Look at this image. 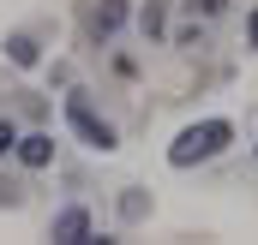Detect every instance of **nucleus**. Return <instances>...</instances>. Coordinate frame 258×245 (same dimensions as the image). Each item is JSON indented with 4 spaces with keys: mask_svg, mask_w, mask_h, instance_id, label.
Returning <instances> with one entry per match:
<instances>
[{
    "mask_svg": "<svg viewBox=\"0 0 258 245\" xmlns=\"http://www.w3.org/2000/svg\"><path fill=\"white\" fill-rule=\"evenodd\" d=\"M228 138H234V126L228 120H204V126H186L174 144H168V162L174 168H192V162H210V156H222L228 150Z\"/></svg>",
    "mask_w": 258,
    "mask_h": 245,
    "instance_id": "nucleus-1",
    "label": "nucleus"
},
{
    "mask_svg": "<svg viewBox=\"0 0 258 245\" xmlns=\"http://www.w3.org/2000/svg\"><path fill=\"white\" fill-rule=\"evenodd\" d=\"M66 126H72V132H78L90 150H114V126H108V120H96L84 96H72V102H66Z\"/></svg>",
    "mask_w": 258,
    "mask_h": 245,
    "instance_id": "nucleus-2",
    "label": "nucleus"
},
{
    "mask_svg": "<svg viewBox=\"0 0 258 245\" xmlns=\"http://www.w3.org/2000/svg\"><path fill=\"white\" fill-rule=\"evenodd\" d=\"M12 156H18L24 168H48V162H54V138H48V132H30V138H18Z\"/></svg>",
    "mask_w": 258,
    "mask_h": 245,
    "instance_id": "nucleus-3",
    "label": "nucleus"
},
{
    "mask_svg": "<svg viewBox=\"0 0 258 245\" xmlns=\"http://www.w3.org/2000/svg\"><path fill=\"white\" fill-rule=\"evenodd\" d=\"M54 239L90 245V215H84V209H60V215H54Z\"/></svg>",
    "mask_w": 258,
    "mask_h": 245,
    "instance_id": "nucleus-4",
    "label": "nucleus"
},
{
    "mask_svg": "<svg viewBox=\"0 0 258 245\" xmlns=\"http://www.w3.org/2000/svg\"><path fill=\"white\" fill-rule=\"evenodd\" d=\"M120 18H126V6H120V0H102V6L90 12V36H102V42H108V36L120 30Z\"/></svg>",
    "mask_w": 258,
    "mask_h": 245,
    "instance_id": "nucleus-5",
    "label": "nucleus"
},
{
    "mask_svg": "<svg viewBox=\"0 0 258 245\" xmlns=\"http://www.w3.org/2000/svg\"><path fill=\"white\" fill-rule=\"evenodd\" d=\"M6 54H12V66H36V42H30V36H12Z\"/></svg>",
    "mask_w": 258,
    "mask_h": 245,
    "instance_id": "nucleus-6",
    "label": "nucleus"
},
{
    "mask_svg": "<svg viewBox=\"0 0 258 245\" xmlns=\"http://www.w3.org/2000/svg\"><path fill=\"white\" fill-rule=\"evenodd\" d=\"M18 150V132H12V120H0V156H12Z\"/></svg>",
    "mask_w": 258,
    "mask_h": 245,
    "instance_id": "nucleus-7",
    "label": "nucleus"
},
{
    "mask_svg": "<svg viewBox=\"0 0 258 245\" xmlns=\"http://www.w3.org/2000/svg\"><path fill=\"white\" fill-rule=\"evenodd\" d=\"M186 6H192V12H204V18H216V12H222L228 0H186Z\"/></svg>",
    "mask_w": 258,
    "mask_h": 245,
    "instance_id": "nucleus-8",
    "label": "nucleus"
},
{
    "mask_svg": "<svg viewBox=\"0 0 258 245\" xmlns=\"http://www.w3.org/2000/svg\"><path fill=\"white\" fill-rule=\"evenodd\" d=\"M246 30H252V48H258V12H252V24H246Z\"/></svg>",
    "mask_w": 258,
    "mask_h": 245,
    "instance_id": "nucleus-9",
    "label": "nucleus"
}]
</instances>
